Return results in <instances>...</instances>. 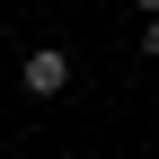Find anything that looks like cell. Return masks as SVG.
I'll return each instance as SVG.
<instances>
[{"label":"cell","mask_w":159,"mask_h":159,"mask_svg":"<svg viewBox=\"0 0 159 159\" xmlns=\"http://www.w3.org/2000/svg\"><path fill=\"white\" fill-rule=\"evenodd\" d=\"M62 89H71V53L62 44H35L27 53V97H62Z\"/></svg>","instance_id":"obj_1"},{"label":"cell","mask_w":159,"mask_h":159,"mask_svg":"<svg viewBox=\"0 0 159 159\" xmlns=\"http://www.w3.org/2000/svg\"><path fill=\"white\" fill-rule=\"evenodd\" d=\"M142 44H150V62H159V18H150V27H142Z\"/></svg>","instance_id":"obj_2"},{"label":"cell","mask_w":159,"mask_h":159,"mask_svg":"<svg viewBox=\"0 0 159 159\" xmlns=\"http://www.w3.org/2000/svg\"><path fill=\"white\" fill-rule=\"evenodd\" d=\"M133 9H142V18H159V0H133Z\"/></svg>","instance_id":"obj_3"}]
</instances>
